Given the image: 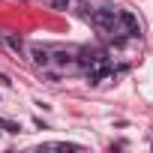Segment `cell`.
Returning a JSON list of instances; mask_svg holds the SVG:
<instances>
[{
    "instance_id": "obj_1",
    "label": "cell",
    "mask_w": 153,
    "mask_h": 153,
    "mask_svg": "<svg viewBox=\"0 0 153 153\" xmlns=\"http://www.w3.org/2000/svg\"><path fill=\"white\" fill-rule=\"evenodd\" d=\"M90 21H93L99 30L114 33V27H117V9H114V6H99V9L90 12Z\"/></svg>"
},
{
    "instance_id": "obj_2",
    "label": "cell",
    "mask_w": 153,
    "mask_h": 153,
    "mask_svg": "<svg viewBox=\"0 0 153 153\" xmlns=\"http://www.w3.org/2000/svg\"><path fill=\"white\" fill-rule=\"evenodd\" d=\"M117 24H120V33H123V36H138V33H141V24H138V18H135L129 9H120V12H117Z\"/></svg>"
},
{
    "instance_id": "obj_3",
    "label": "cell",
    "mask_w": 153,
    "mask_h": 153,
    "mask_svg": "<svg viewBox=\"0 0 153 153\" xmlns=\"http://www.w3.org/2000/svg\"><path fill=\"white\" fill-rule=\"evenodd\" d=\"M99 60H105V54H102V51H90V48H84L78 57H75V63H81V66H87V69H90L93 63H99Z\"/></svg>"
},
{
    "instance_id": "obj_4",
    "label": "cell",
    "mask_w": 153,
    "mask_h": 153,
    "mask_svg": "<svg viewBox=\"0 0 153 153\" xmlns=\"http://www.w3.org/2000/svg\"><path fill=\"white\" fill-rule=\"evenodd\" d=\"M30 57H33V63H39V66H48V63H51V51H48L45 45H33Z\"/></svg>"
},
{
    "instance_id": "obj_5",
    "label": "cell",
    "mask_w": 153,
    "mask_h": 153,
    "mask_svg": "<svg viewBox=\"0 0 153 153\" xmlns=\"http://www.w3.org/2000/svg\"><path fill=\"white\" fill-rule=\"evenodd\" d=\"M54 63H57V66H69V63H75V57H72L69 51H57V54H54Z\"/></svg>"
},
{
    "instance_id": "obj_6",
    "label": "cell",
    "mask_w": 153,
    "mask_h": 153,
    "mask_svg": "<svg viewBox=\"0 0 153 153\" xmlns=\"http://www.w3.org/2000/svg\"><path fill=\"white\" fill-rule=\"evenodd\" d=\"M48 3V9H54V12H66L69 9V0H45Z\"/></svg>"
},
{
    "instance_id": "obj_7",
    "label": "cell",
    "mask_w": 153,
    "mask_h": 153,
    "mask_svg": "<svg viewBox=\"0 0 153 153\" xmlns=\"http://www.w3.org/2000/svg\"><path fill=\"white\" fill-rule=\"evenodd\" d=\"M6 45H9L12 51H18V54H21V48H24V42H21V36H6Z\"/></svg>"
},
{
    "instance_id": "obj_8",
    "label": "cell",
    "mask_w": 153,
    "mask_h": 153,
    "mask_svg": "<svg viewBox=\"0 0 153 153\" xmlns=\"http://www.w3.org/2000/svg\"><path fill=\"white\" fill-rule=\"evenodd\" d=\"M48 147H54V150H81L78 144H69V141H54V144H48Z\"/></svg>"
},
{
    "instance_id": "obj_9",
    "label": "cell",
    "mask_w": 153,
    "mask_h": 153,
    "mask_svg": "<svg viewBox=\"0 0 153 153\" xmlns=\"http://www.w3.org/2000/svg\"><path fill=\"white\" fill-rule=\"evenodd\" d=\"M0 129H6V132H21L18 123H9V120H3V117H0Z\"/></svg>"
},
{
    "instance_id": "obj_10",
    "label": "cell",
    "mask_w": 153,
    "mask_h": 153,
    "mask_svg": "<svg viewBox=\"0 0 153 153\" xmlns=\"http://www.w3.org/2000/svg\"><path fill=\"white\" fill-rule=\"evenodd\" d=\"M0 42H3V39H0Z\"/></svg>"
}]
</instances>
